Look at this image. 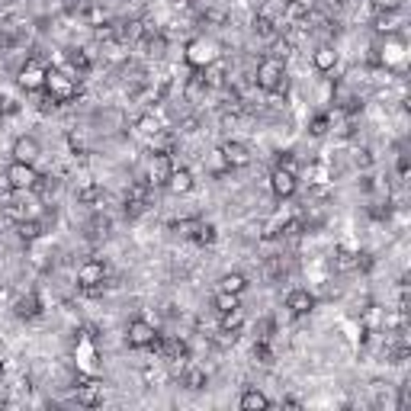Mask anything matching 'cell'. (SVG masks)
I'll return each mask as SVG.
<instances>
[{
    "instance_id": "2",
    "label": "cell",
    "mask_w": 411,
    "mask_h": 411,
    "mask_svg": "<svg viewBox=\"0 0 411 411\" xmlns=\"http://www.w3.org/2000/svg\"><path fill=\"white\" fill-rule=\"evenodd\" d=\"M77 81H81V74H77V71L48 68L46 71V87H42V90H46L55 103H71V100L77 97Z\"/></svg>"
},
{
    "instance_id": "25",
    "label": "cell",
    "mask_w": 411,
    "mask_h": 411,
    "mask_svg": "<svg viewBox=\"0 0 411 411\" xmlns=\"http://www.w3.org/2000/svg\"><path fill=\"white\" fill-rule=\"evenodd\" d=\"M335 264L341 267V270H353V267H360V254L351 251L347 244H337L335 248Z\"/></svg>"
},
{
    "instance_id": "10",
    "label": "cell",
    "mask_w": 411,
    "mask_h": 411,
    "mask_svg": "<svg viewBox=\"0 0 411 411\" xmlns=\"http://www.w3.org/2000/svg\"><path fill=\"white\" fill-rule=\"evenodd\" d=\"M315 305H318V299H315V292L305 290V286H296V290L286 292V309H290V315H296V318L312 315Z\"/></svg>"
},
{
    "instance_id": "21",
    "label": "cell",
    "mask_w": 411,
    "mask_h": 411,
    "mask_svg": "<svg viewBox=\"0 0 411 411\" xmlns=\"http://www.w3.org/2000/svg\"><path fill=\"white\" fill-rule=\"evenodd\" d=\"M219 290L222 292H235V296H244L248 292V276L231 270V274H222L219 276Z\"/></svg>"
},
{
    "instance_id": "30",
    "label": "cell",
    "mask_w": 411,
    "mask_h": 411,
    "mask_svg": "<svg viewBox=\"0 0 411 411\" xmlns=\"http://www.w3.org/2000/svg\"><path fill=\"white\" fill-rule=\"evenodd\" d=\"M305 177H309V183H328V180H331V177H328V168H325V164H318V161L305 168Z\"/></svg>"
},
{
    "instance_id": "7",
    "label": "cell",
    "mask_w": 411,
    "mask_h": 411,
    "mask_svg": "<svg viewBox=\"0 0 411 411\" xmlns=\"http://www.w3.org/2000/svg\"><path fill=\"white\" fill-rule=\"evenodd\" d=\"M296 190H299V174L276 164V168L270 170V193H274L276 199H290V196H296Z\"/></svg>"
},
{
    "instance_id": "32",
    "label": "cell",
    "mask_w": 411,
    "mask_h": 411,
    "mask_svg": "<svg viewBox=\"0 0 411 411\" xmlns=\"http://www.w3.org/2000/svg\"><path fill=\"white\" fill-rule=\"evenodd\" d=\"M353 168H373V151H370V148H357V151H353Z\"/></svg>"
},
{
    "instance_id": "17",
    "label": "cell",
    "mask_w": 411,
    "mask_h": 411,
    "mask_svg": "<svg viewBox=\"0 0 411 411\" xmlns=\"http://www.w3.org/2000/svg\"><path fill=\"white\" fill-rule=\"evenodd\" d=\"M193 187H196L193 170L190 168H174V174H170V180H168V190L177 193V196H187V193H193Z\"/></svg>"
},
{
    "instance_id": "8",
    "label": "cell",
    "mask_w": 411,
    "mask_h": 411,
    "mask_svg": "<svg viewBox=\"0 0 411 411\" xmlns=\"http://www.w3.org/2000/svg\"><path fill=\"white\" fill-rule=\"evenodd\" d=\"M46 71L39 61H26L23 68L16 71V84L23 87L26 93H42V87H46Z\"/></svg>"
},
{
    "instance_id": "22",
    "label": "cell",
    "mask_w": 411,
    "mask_h": 411,
    "mask_svg": "<svg viewBox=\"0 0 411 411\" xmlns=\"http://www.w3.org/2000/svg\"><path fill=\"white\" fill-rule=\"evenodd\" d=\"M213 305H215V312H219V315L235 312V309H241V296H235V292H222V290H215Z\"/></svg>"
},
{
    "instance_id": "6",
    "label": "cell",
    "mask_w": 411,
    "mask_h": 411,
    "mask_svg": "<svg viewBox=\"0 0 411 411\" xmlns=\"http://www.w3.org/2000/svg\"><path fill=\"white\" fill-rule=\"evenodd\" d=\"M77 286L84 292H97L103 290V283H107V264L103 260H84V264L77 267Z\"/></svg>"
},
{
    "instance_id": "1",
    "label": "cell",
    "mask_w": 411,
    "mask_h": 411,
    "mask_svg": "<svg viewBox=\"0 0 411 411\" xmlns=\"http://www.w3.org/2000/svg\"><path fill=\"white\" fill-rule=\"evenodd\" d=\"M254 84H257V90H264V93L286 90V61L274 58V55L260 58L257 68H254Z\"/></svg>"
},
{
    "instance_id": "16",
    "label": "cell",
    "mask_w": 411,
    "mask_h": 411,
    "mask_svg": "<svg viewBox=\"0 0 411 411\" xmlns=\"http://www.w3.org/2000/svg\"><path fill=\"white\" fill-rule=\"evenodd\" d=\"M13 315L16 318H39V315H42V299L36 296V292H26V296H20L13 302Z\"/></svg>"
},
{
    "instance_id": "3",
    "label": "cell",
    "mask_w": 411,
    "mask_h": 411,
    "mask_svg": "<svg viewBox=\"0 0 411 411\" xmlns=\"http://www.w3.org/2000/svg\"><path fill=\"white\" fill-rule=\"evenodd\" d=\"M39 183V170L36 164H26V161H10L7 168V187L13 193H32Z\"/></svg>"
},
{
    "instance_id": "18",
    "label": "cell",
    "mask_w": 411,
    "mask_h": 411,
    "mask_svg": "<svg viewBox=\"0 0 411 411\" xmlns=\"http://www.w3.org/2000/svg\"><path fill=\"white\" fill-rule=\"evenodd\" d=\"M109 29H113V39H116V42L129 46V42L142 39V29H145V23H138V20H122V23L109 26Z\"/></svg>"
},
{
    "instance_id": "34",
    "label": "cell",
    "mask_w": 411,
    "mask_h": 411,
    "mask_svg": "<svg viewBox=\"0 0 411 411\" xmlns=\"http://www.w3.org/2000/svg\"><path fill=\"white\" fill-rule=\"evenodd\" d=\"M408 174V154H398V177Z\"/></svg>"
},
{
    "instance_id": "11",
    "label": "cell",
    "mask_w": 411,
    "mask_h": 411,
    "mask_svg": "<svg viewBox=\"0 0 411 411\" xmlns=\"http://www.w3.org/2000/svg\"><path fill=\"white\" fill-rule=\"evenodd\" d=\"M10 154L13 161H26V164H36L39 154H42V145H39L36 135H16L13 145H10Z\"/></svg>"
},
{
    "instance_id": "35",
    "label": "cell",
    "mask_w": 411,
    "mask_h": 411,
    "mask_svg": "<svg viewBox=\"0 0 411 411\" xmlns=\"http://www.w3.org/2000/svg\"><path fill=\"white\" fill-rule=\"evenodd\" d=\"M7 299H10V292H7V290H0V302H7Z\"/></svg>"
},
{
    "instance_id": "29",
    "label": "cell",
    "mask_w": 411,
    "mask_h": 411,
    "mask_svg": "<svg viewBox=\"0 0 411 411\" xmlns=\"http://www.w3.org/2000/svg\"><path fill=\"white\" fill-rule=\"evenodd\" d=\"M213 344H215V347H222V351H225V347H235V344H238V331H235V328H222L219 325V331L213 335Z\"/></svg>"
},
{
    "instance_id": "9",
    "label": "cell",
    "mask_w": 411,
    "mask_h": 411,
    "mask_svg": "<svg viewBox=\"0 0 411 411\" xmlns=\"http://www.w3.org/2000/svg\"><path fill=\"white\" fill-rule=\"evenodd\" d=\"M215 58H219V52H215V46L209 42V39H193L190 46H187V65H190L193 71L213 65Z\"/></svg>"
},
{
    "instance_id": "5",
    "label": "cell",
    "mask_w": 411,
    "mask_h": 411,
    "mask_svg": "<svg viewBox=\"0 0 411 411\" xmlns=\"http://www.w3.org/2000/svg\"><path fill=\"white\" fill-rule=\"evenodd\" d=\"M158 341V328L148 318H132L126 325V344L132 351H151V344Z\"/></svg>"
},
{
    "instance_id": "13",
    "label": "cell",
    "mask_w": 411,
    "mask_h": 411,
    "mask_svg": "<svg viewBox=\"0 0 411 411\" xmlns=\"http://www.w3.org/2000/svg\"><path fill=\"white\" fill-rule=\"evenodd\" d=\"M337 61H341V52H337L335 46H328V42L312 52V68L318 71V74H331V71L337 68Z\"/></svg>"
},
{
    "instance_id": "23",
    "label": "cell",
    "mask_w": 411,
    "mask_h": 411,
    "mask_svg": "<svg viewBox=\"0 0 411 411\" xmlns=\"http://www.w3.org/2000/svg\"><path fill=\"white\" fill-rule=\"evenodd\" d=\"M398 23H402V10H396V13H376V32H382V36L398 32Z\"/></svg>"
},
{
    "instance_id": "15",
    "label": "cell",
    "mask_w": 411,
    "mask_h": 411,
    "mask_svg": "<svg viewBox=\"0 0 411 411\" xmlns=\"http://www.w3.org/2000/svg\"><path fill=\"white\" fill-rule=\"evenodd\" d=\"M206 382H209V376H206V370L199 363H183L180 370V386L183 389H190V392H199V389H206Z\"/></svg>"
},
{
    "instance_id": "24",
    "label": "cell",
    "mask_w": 411,
    "mask_h": 411,
    "mask_svg": "<svg viewBox=\"0 0 411 411\" xmlns=\"http://www.w3.org/2000/svg\"><path fill=\"white\" fill-rule=\"evenodd\" d=\"M135 129L142 132V135H151L154 138V135H161V132H164V126H161V119L154 113H142L135 119Z\"/></svg>"
},
{
    "instance_id": "19",
    "label": "cell",
    "mask_w": 411,
    "mask_h": 411,
    "mask_svg": "<svg viewBox=\"0 0 411 411\" xmlns=\"http://www.w3.org/2000/svg\"><path fill=\"white\" fill-rule=\"evenodd\" d=\"M238 405H241L244 411H267L270 408V398H267L257 386H248L241 392V398H238Z\"/></svg>"
},
{
    "instance_id": "26",
    "label": "cell",
    "mask_w": 411,
    "mask_h": 411,
    "mask_svg": "<svg viewBox=\"0 0 411 411\" xmlns=\"http://www.w3.org/2000/svg\"><path fill=\"white\" fill-rule=\"evenodd\" d=\"M16 231H20V238L23 241H39L42 238V222L39 219H23V222H16Z\"/></svg>"
},
{
    "instance_id": "12",
    "label": "cell",
    "mask_w": 411,
    "mask_h": 411,
    "mask_svg": "<svg viewBox=\"0 0 411 411\" xmlns=\"http://www.w3.org/2000/svg\"><path fill=\"white\" fill-rule=\"evenodd\" d=\"M222 151V158H225V164H229V170H235V168H248L251 164V148L244 145V142H238V138H231V142H225V145L219 148Z\"/></svg>"
},
{
    "instance_id": "20",
    "label": "cell",
    "mask_w": 411,
    "mask_h": 411,
    "mask_svg": "<svg viewBox=\"0 0 411 411\" xmlns=\"http://www.w3.org/2000/svg\"><path fill=\"white\" fill-rule=\"evenodd\" d=\"M215 238H219V231H215L213 222L196 219V225H193V231H190V241L199 244V248H209V244H215Z\"/></svg>"
},
{
    "instance_id": "4",
    "label": "cell",
    "mask_w": 411,
    "mask_h": 411,
    "mask_svg": "<svg viewBox=\"0 0 411 411\" xmlns=\"http://www.w3.org/2000/svg\"><path fill=\"white\" fill-rule=\"evenodd\" d=\"M174 158H170V151H154L151 158H148V170H145V183L151 187V190H158V187H168L170 174H174Z\"/></svg>"
},
{
    "instance_id": "28",
    "label": "cell",
    "mask_w": 411,
    "mask_h": 411,
    "mask_svg": "<svg viewBox=\"0 0 411 411\" xmlns=\"http://www.w3.org/2000/svg\"><path fill=\"white\" fill-rule=\"evenodd\" d=\"M328 132H331V113H318L312 122H309V135L325 138Z\"/></svg>"
},
{
    "instance_id": "36",
    "label": "cell",
    "mask_w": 411,
    "mask_h": 411,
    "mask_svg": "<svg viewBox=\"0 0 411 411\" xmlns=\"http://www.w3.org/2000/svg\"><path fill=\"white\" fill-rule=\"evenodd\" d=\"M328 4H331V7H341V4H347V0H328Z\"/></svg>"
},
{
    "instance_id": "14",
    "label": "cell",
    "mask_w": 411,
    "mask_h": 411,
    "mask_svg": "<svg viewBox=\"0 0 411 411\" xmlns=\"http://www.w3.org/2000/svg\"><path fill=\"white\" fill-rule=\"evenodd\" d=\"M77 405H84V408H97L103 405V382L100 379H84L77 386Z\"/></svg>"
},
{
    "instance_id": "31",
    "label": "cell",
    "mask_w": 411,
    "mask_h": 411,
    "mask_svg": "<svg viewBox=\"0 0 411 411\" xmlns=\"http://www.w3.org/2000/svg\"><path fill=\"white\" fill-rule=\"evenodd\" d=\"M370 7H373V13H396V10H402V0H370Z\"/></svg>"
},
{
    "instance_id": "33",
    "label": "cell",
    "mask_w": 411,
    "mask_h": 411,
    "mask_svg": "<svg viewBox=\"0 0 411 411\" xmlns=\"http://www.w3.org/2000/svg\"><path fill=\"white\" fill-rule=\"evenodd\" d=\"M68 145H71V151H74V154H84V151H87L84 138L77 135V132H71V135H68Z\"/></svg>"
},
{
    "instance_id": "27",
    "label": "cell",
    "mask_w": 411,
    "mask_h": 411,
    "mask_svg": "<svg viewBox=\"0 0 411 411\" xmlns=\"http://www.w3.org/2000/svg\"><path fill=\"white\" fill-rule=\"evenodd\" d=\"M254 360H257V363H264V366H274L276 353H274V347H270V341H267V337H257V344H254Z\"/></svg>"
}]
</instances>
